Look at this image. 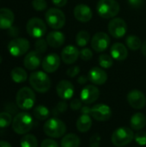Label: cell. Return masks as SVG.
Instances as JSON below:
<instances>
[{
	"label": "cell",
	"instance_id": "14",
	"mask_svg": "<svg viewBox=\"0 0 146 147\" xmlns=\"http://www.w3.org/2000/svg\"><path fill=\"white\" fill-rule=\"evenodd\" d=\"M100 96L99 89L95 85H86L81 91L80 99L85 104L94 103Z\"/></svg>",
	"mask_w": 146,
	"mask_h": 147
},
{
	"label": "cell",
	"instance_id": "41",
	"mask_svg": "<svg viewBox=\"0 0 146 147\" xmlns=\"http://www.w3.org/2000/svg\"><path fill=\"white\" fill-rule=\"evenodd\" d=\"M80 72V68L77 65L70 67L67 71H66V75L70 78H75L76 76H77Z\"/></svg>",
	"mask_w": 146,
	"mask_h": 147
},
{
	"label": "cell",
	"instance_id": "15",
	"mask_svg": "<svg viewBox=\"0 0 146 147\" xmlns=\"http://www.w3.org/2000/svg\"><path fill=\"white\" fill-rule=\"evenodd\" d=\"M58 96L65 101L70 100L74 95V86L68 80H61L56 86Z\"/></svg>",
	"mask_w": 146,
	"mask_h": 147
},
{
	"label": "cell",
	"instance_id": "21",
	"mask_svg": "<svg viewBox=\"0 0 146 147\" xmlns=\"http://www.w3.org/2000/svg\"><path fill=\"white\" fill-rule=\"evenodd\" d=\"M15 20L14 13L8 8L0 9V28L6 29L10 28Z\"/></svg>",
	"mask_w": 146,
	"mask_h": 147
},
{
	"label": "cell",
	"instance_id": "46",
	"mask_svg": "<svg viewBox=\"0 0 146 147\" xmlns=\"http://www.w3.org/2000/svg\"><path fill=\"white\" fill-rule=\"evenodd\" d=\"M88 80H89V78H88L87 76L83 75V76H80V77L78 78L77 82H78L80 84H86V83L88 82Z\"/></svg>",
	"mask_w": 146,
	"mask_h": 147
},
{
	"label": "cell",
	"instance_id": "29",
	"mask_svg": "<svg viewBox=\"0 0 146 147\" xmlns=\"http://www.w3.org/2000/svg\"><path fill=\"white\" fill-rule=\"evenodd\" d=\"M126 43L128 48L133 51H137L142 47V41L141 40L136 36V35H129L126 39Z\"/></svg>",
	"mask_w": 146,
	"mask_h": 147
},
{
	"label": "cell",
	"instance_id": "26",
	"mask_svg": "<svg viewBox=\"0 0 146 147\" xmlns=\"http://www.w3.org/2000/svg\"><path fill=\"white\" fill-rule=\"evenodd\" d=\"M80 139L77 135L74 134H69L63 137L60 146L61 147H79L80 146Z\"/></svg>",
	"mask_w": 146,
	"mask_h": 147
},
{
	"label": "cell",
	"instance_id": "33",
	"mask_svg": "<svg viewBox=\"0 0 146 147\" xmlns=\"http://www.w3.org/2000/svg\"><path fill=\"white\" fill-rule=\"evenodd\" d=\"M13 121L12 116L8 112H2L0 113V127L6 128L8 127Z\"/></svg>",
	"mask_w": 146,
	"mask_h": 147
},
{
	"label": "cell",
	"instance_id": "11",
	"mask_svg": "<svg viewBox=\"0 0 146 147\" xmlns=\"http://www.w3.org/2000/svg\"><path fill=\"white\" fill-rule=\"evenodd\" d=\"M110 45V38L104 32L96 33L91 39V47L97 53L105 51Z\"/></svg>",
	"mask_w": 146,
	"mask_h": 147
},
{
	"label": "cell",
	"instance_id": "49",
	"mask_svg": "<svg viewBox=\"0 0 146 147\" xmlns=\"http://www.w3.org/2000/svg\"><path fill=\"white\" fill-rule=\"evenodd\" d=\"M2 60H3V59H2V57H1V55H0V64L2 63Z\"/></svg>",
	"mask_w": 146,
	"mask_h": 147
},
{
	"label": "cell",
	"instance_id": "42",
	"mask_svg": "<svg viewBox=\"0 0 146 147\" xmlns=\"http://www.w3.org/2000/svg\"><path fill=\"white\" fill-rule=\"evenodd\" d=\"M40 147H59V144H58L56 141H54L53 140L46 139V140H44L41 142Z\"/></svg>",
	"mask_w": 146,
	"mask_h": 147
},
{
	"label": "cell",
	"instance_id": "28",
	"mask_svg": "<svg viewBox=\"0 0 146 147\" xmlns=\"http://www.w3.org/2000/svg\"><path fill=\"white\" fill-rule=\"evenodd\" d=\"M33 115L34 116L39 120V121H45L46 120L49 115H50V112L49 109L44 106V105H38L36 106L34 110H33Z\"/></svg>",
	"mask_w": 146,
	"mask_h": 147
},
{
	"label": "cell",
	"instance_id": "17",
	"mask_svg": "<svg viewBox=\"0 0 146 147\" xmlns=\"http://www.w3.org/2000/svg\"><path fill=\"white\" fill-rule=\"evenodd\" d=\"M80 55V51L72 45L65 47L61 52V59L65 64L70 65L75 63Z\"/></svg>",
	"mask_w": 146,
	"mask_h": 147
},
{
	"label": "cell",
	"instance_id": "35",
	"mask_svg": "<svg viewBox=\"0 0 146 147\" xmlns=\"http://www.w3.org/2000/svg\"><path fill=\"white\" fill-rule=\"evenodd\" d=\"M47 42L46 40H43V39H39L38 40H36V42L34 43V47H35V51L38 52L39 53H44L46 51L47 48Z\"/></svg>",
	"mask_w": 146,
	"mask_h": 147
},
{
	"label": "cell",
	"instance_id": "13",
	"mask_svg": "<svg viewBox=\"0 0 146 147\" xmlns=\"http://www.w3.org/2000/svg\"><path fill=\"white\" fill-rule=\"evenodd\" d=\"M127 102L134 109H142L146 105L145 94L139 90H133L127 94Z\"/></svg>",
	"mask_w": 146,
	"mask_h": 147
},
{
	"label": "cell",
	"instance_id": "40",
	"mask_svg": "<svg viewBox=\"0 0 146 147\" xmlns=\"http://www.w3.org/2000/svg\"><path fill=\"white\" fill-rule=\"evenodd\" d=\"M70 107L72 110H79L83 107V102L81 99H78V98L72 99L70 103Z\"/></svg>",
	"mask_w": 146,
	"mask_h": 147
},
{
	"label": "cell",
	"instance_id": "2",
	"mask_svg": "<svg viewBox=\"0 0 146 147\" xmlns=\"http://www.w3.org/2000/svg\"><path fill=\"white\" fill-rule=\"evenodd\" d=\"M29 84L32 88L40 93H45L51 87V80L46 73L38 71L32 72L29 76Z\"/></svg>",
	"mask_w": 146,
	"mask_h": 147
},
{
	"label": "cell",
	"instance_id": "38",
	"mask_svg": "<svg viewBox=\"0 0 146 147\" xmlns=\"http://www.w3.org/2000/svg\"><path fill=\"white\" fill-rule=\"evenodd\" d=\"M93 56V53H92V51L88 48V47H84L83 48L81 51H80V55L79 57L83 59V60H85V61H88Z\"/></svg>",
	"mask_w": 146,
	"mask_h": 147
},
{
	"label": "cell",
	"instance_id": "25",
	"mask_svg": "<svg viewBox=\"0 0 146 147\" xmlns=\"http://www.w3.org/2000/svg\"><path fill=\"white\" fill-rule=\"evenodd\" d=\"M77 129L81 133H86L88 132L91 126H92V121L89 115H81V116L77 119Z\"/></svg>",
	"mask_w": 146,
	"mask_h": 147
},
{
	"label": "cell",
	"instance_id": "10",
	"mask_svg": "<svg viewBox=\"0 0 146 147\" xmlns=\"http://www.w3.org/2000/svg\"><path fill=\"white\" fill-rule=\"evenodd\" d=\"M108 32L114 38L120 39L122 38L127 30V25L126 22L120 17L113 18L108 23Z\"/></svg>",
	"mask_w": 146,
	"mask_h": 147
},
{
	"label": "cell",
	"instance_id": "31",
	"mask_svg": "<svg viewBox=\"0 0 146 147\" xmlns=\"http://www.w3.org/2000/svg\"><path fill=\"white\" fill-rule=\"evenodd\" d=\"M21 147H38V141L33 134H25L21 140Z\"/></svg>",
	"mask_w": 146,
	"mask_h": 147
},
{
	"label": "cell",
	"instance_id": "22",
	"mask_svg": "<svg viewBox=\"0 0 146 147\" xmlns=\"http://www.w3.org/2000/svg\"><path fill=\"white\" fill-rule=\"evenodd\" d=\"M110 53L114 59L118 61H123L127 58L128 51L124 44L116 42L111 46Z\"/></svg>",
	"mask_w": 146,
	"mask_h": 147
},
{
	"label": "cell",
	"instance_id": "47",
	"mask_svg": "<svg viewBox=\"0 0 146 147\" xmlns=\"http://www.w3.org/2000/svg\"><path fill=\"white\" fill-rule=\"evenodd\" d=\"M0 147H12L11 145L7 142V141H3V140H1L0 141Z\"/></svg>",
	"mask_w": 146,
	"mask_h": 147
},
{
	"label": "cell",
	"instance_id": "4",
	"mask_svg": "<svg viewBox=\"0 0 146 147\" xmlns=\"http://www.w3.org/2000/svg\"><path fill=\"white\" fill-rule=\"evenodd\" d=\"M43 131L48 137L58 139L65 134L66 126L61 120L58 118H51L45 122Z\"/></svg>",
	"mask_w": 146,
	"mask_h": 147
},
{
	"label": "cell",
	"instance_id": "8",
	"mask_svg": "<svg viewBox=\"0 0 146 147\" xmlns=\"http://www.w3.org/2000/svg\"><path fill=\"white\" fill-rule=\"evenodd\" d=\"M28 34L34 38H41L46 33V23L38 17H33L29 19L26 25Z\"/></svg>",
	"mask_w": 146,
	"mask_h": 147
},
{
	"label": "cell",
	"instance_id": "37",
	"mask_svg": "<svg viewBox=\"0 0 146 147\" xmlns=\"http://www.w3.org/2000/svg\"><path fill=\"white\" fill-rule=\"evenodd\" d=\"M134 139L137 144L143 146H146V133L145 132H139L134 135Z\"/></svg>",
	"mask_w": 146,
	"mask_h": 147
},
{
	"label": "cell",
	"instance_id": "27",
	"mask_svg": "<svg viewBox=\"0 0 146 147\" xmlns=\"http://www.w3.org/2000/svg\"><path fill=\"white\" fill-rule=\"evenodd\" d=\"M10 77L12 80L16 84L23 83L28 78V74L26 71L22 67H15L10 72Z\"/></svg>",
	"mask_w": 146,
	"mask_h": 147
},
{
	"label": "cell",
	"instance_id": "7",
	"mask_svg": "<svg viewBox=\"0 0 146 147\" xmlns=\"http://www.w3.org/2000/svg\"><path fill=\"white\" fill-rule=\"evenodd\" d=\"M46 23L53 29H60L65 24V16L63 11L57 8L49 9L45 15Z\"/></svg>",
	"mask_w": 146,
	"mask_h": 147
},
{
	"label": "cell",
	"instance_id": "39",
	"mask_svg": "<svg viewBox=\"0 0 146 147\" xmlns=\"http://www.w3.org/2000/svg\"><path fill=\"white\" fill-rule=\"evenodd\" d=\"M100 144H101V136L98 134H93L89 139L90 147H100Z\"/></svg>",
	"mask_w": 146,
	"mask_h": 147
},
{
	"label": "cell",
	"instance_id": "43",
	"mask_svg": "<svg viewBox=\"0 0 146 147\" xmlns=\"http://www.w3.org/2000/svg\"><path fill=\"white\" fill-rule=\"evenodd\" d=\"M128 3L133 8H140L144 4V0H128Z\"/></svg>",
	"mask_w": 146,
	"mask_h": 147
},
{
	"label": "cell",
	"instance_id": "36",
	"mask_svg": "<svg viewBox=\"0 0 146 147\" xmlns=\"http://www.w3.org/2000/svg\"><path fill=\"white\" fill-rule=\"evenodd\" d=\"M32 6L37 11H42L46 9L47 3L46 0H33Z\"/></svg>",
	"mask_w": 146,
	"mask_h": 147
},
{
	"label": "cell",
	"instance_id": "6",
	"mask_svg": "<svg viewBox=\"0 0 146 147\" xmlns=\"http://www.w3.org/2000/svg\"><path fill=\"white\" fill-rule=\"evenodd\" d=\"M134 139V134L133 130L127 127H120L117 128L112 134V143L117 147L127 146Z\"/></svg>",
	"mask_w": 146,
	"mask_h": 147
},
{
	"label": "cell",
	"instance_id": "1",
	"mask_svg": "<svg viewBox=\"0 0 146 147\" xmlns=\"http://www.w3.org/2000/svg\"><path fill=\"white\" fill-rule=\"evenodd\" d=\"M34 125L32 116L26 112L18 113L13 119L12 128L17 134H26L28 133Z\"/></svg>",
	"mask_w": 146,
	"mask_h": 147
},
{
	"label": "cell",
	"instance_id": "45",
	"mask_svg": "<svg viewBox=\"0 0 146 147\" xmlns=\"http://www.w3.org/2000/svg\"><path fill=\"white\" fill-rule=\"evenodd\" d=\"M81 114L82 115H90V114H91V108H89V106H83L82 108H81Z\"/></svg>",
	"mask_w": 146,
	"mask_h": 147
},
{
	"label": "cell",
	"instance_id": "3",
	"mask_svg": "<svg viewBox=\"0 0 146 147\" xmlns=\"http://www.w3.org/2000/svg\"><path fill=\"white\" fill-rule=\"evenodd\" d=\"M96 10L102 18H114L120 12V4L115 0H99L96 5Z\"/></svg>",
	"mask_w": 146,
	"mask_h": 147
},
{
	"label": "cell",
	"instance_id": "48",
	"mask_svg": "<svg viewBox=\"0 0 146 147\" xmlns=\"http://www.w3.org/2000/svg\"><path fill=\"white\" fill-rule=\"evenodd\" d=\"M141 52L143 53L144 56L146 57V40L142 44V47H141Z\"/></svg>",
	"mask_w": 146,
	"mask_h": 147
},
{
	"label": "cell",
	"instance_id": "44",
	"mask_svg": "<svg viewBox=\"0 0 146 147\" xmlns=\"http://www.w3.org/2000/svg\"><path fill=\"white\" fill-rule=\"evenodd\" d=\"M52 3L57 7H64L68 2V0H52Z\"/></svg>",
	"mask_w": 146,
	"mask_h": 147
},
{
	"label": "cell",
	"instance_id": "9",
	"mask_svg": "<svg viewBox=\"0 0 146 147\" xmlns=\"http://www.w3.org/2000/svg\"><path fill=\"white\" fill-rule=\"evenodd\" d=\"M30 47L29 41L24 38H15L8 44L9 53L14 57H20L27 53Z\"/></svg>",
	"mask_w": 146,
	"mask_h": 147
},
{
	"label": "cell",
	"instance_id": "18",
	"mask_svg": "<svg viewBox=\"0 0 146 147\" xmlns=\"http://www.w3.org/2000/svg\"><path fill=\"white\" fill-rule=\"evenodd\" d=\"M74 16L80 22H88L92 18V10L86 4H78L74 9Z\"/></svg>",
	"mask_w": 146,
	"mask_h": 147
},
{
	"label": "cell",
	"instance_id": "16",
	"mask_svg": "<svg viewBox=\"0 0 146 147\" xmlns=\"http://www.w3.org/2000/svg\"><path fill=\"white\" fill-rule=\"evenodd\" d=\"M60 65V58L56 53H50L42 60V68L47 73L56 71Z\"/></svg>",
	"mask_w": 146,
	"mask_h": 147
},
{
	"label": "cell",
	"instance_id": "30",
	"mask_svg": "<svg viewBox=\"0 0 146 147\" xmlns=\"http://www.w3.org/2000/svg\"><path fill=\"white\" fill-rule=\"evenodd\" d=\"M89 40H90V35L89 32L85 30H82L78 32L76 36V43L78 47H85L89 43Z\"/></svg>",
	"mask_w": 146,
	"mask_h": 147
},
{
	"label": "cell",
	"instance_id": "19",
	"mask_svg": "<svg viewBox=\"0 0 146 147\" xmlns=\"http://www.w3.org/2000/svg\"><path fill=\"white\" fill-rule=\"evenodd\" d=\"M89 80L96 85L104 84L108 80V74L100 67H93L88 74Z\"/></svg>",
	"mask_w": 146,
	"mask_h": 147
},
{
	"label": "cell",
	"instance_id": "23",
	"mask_svg": "<svg viewBox=\"0 0 146 147\" xmlns=\"http://www.w3.org/2000/svg\"><path fill=\"white\" fill-rule=\"evenodd\" d=\"M46 40L50 47H52L53 48H58V47H60L65 43V37L62 32L52 31V32H50L46 35Z\"/></svg>",
	"mask_w": 146,
	"mask_h": 147
},
{
	"label": "cell",
	"instance_id": "32",
	"mask_svg": "<svg viewBox=\"0 0 146 147\" xmlns=\"http://www.w3.org/2000/svg\"><path fill=\"white\" fill-rule=\"evenodd\" d=\"M113 59H114L113 57L108 55V54H106V53L105 54H102L99 57V65L103 69H108L114 64V60Z\"/></svg>",
	"mask_w": 146,
	"mask_h": 147
},
{
	"label": "cell",
	"instance_id": "24",
	"mask_svg": "<svg viewBox=\"0 0 146 147\" xmlns=\"http://www.w3.org/2000/svg\"><path fill=\"white\" fill-rule=\"evenodd\" d=\"M130 125L132 129L133 130H141L146 125V116L142 113L134 114L130 121Z\"/></svg>",
	"mask_w": 146,
	"mask_h": 147
},
{
	"label": "cell",
	"instance_id": "34",
	"mask_svg": "<svg viewBox=\"0 0 146 147\" xmlns=\"http://www.w3.org/2000/svg\"><path fill=\"white\" fill-rule=\"evenodd\" d=\"M67 108H68V104L66 103V102L65 100H62L59 102H58L57 105L52 109V115L54 116L59 115L65 113L67 110Z\"/></svg>",
	"mask_w": 146,
	"mask_h": 147
},
{
	"label": "cell",
	"instance_id": "5",
	"mask_svg": "<svg viewBox=\"0 0 146 147\" xmlns=\"http://www.w3.org/2000/svg\"><path fill=\"white\" fill-rule=\"evenodd\" d=\"M35 94L28 87H23L20 89L15 96L16 105L19 109L28 110L34 107L35 102Z\"/></svg>",
	"mask_w": 146,
	"mask_h": 147
},
{
	"label": "cell",
	"instance_id": "20",
	"mask_svg": "<svg viewBox=\"0 0 146 147\" xmlns=\"http://www.w3.org/2000/svg\"><path fill=\"white\" fill-rule=\"evenodd\" d=\"M41 63V57L40 53H39L36 51H31L29 52L24 58L23 65L25 68L28 70L33 71L37 69Z\"/></svg>",
	"mask_w": 146,
	"mask_h": 147
},
{
	"label": "cell",
	"instance_id": "12",
	"mask_svg": "<svg viewBox=\"0 0 146 147\" xmlns=\"http://www.w3.org/2000/svg\"><path fill=\"white\" fill-rule=\"evenodd\" d=\"M90 115L97 121H107L112 115V110L108 105L99 103L91 108Z\"/></svg>",
	"mask_w": 146,
	"mask_h": 147
}]
</instances>
